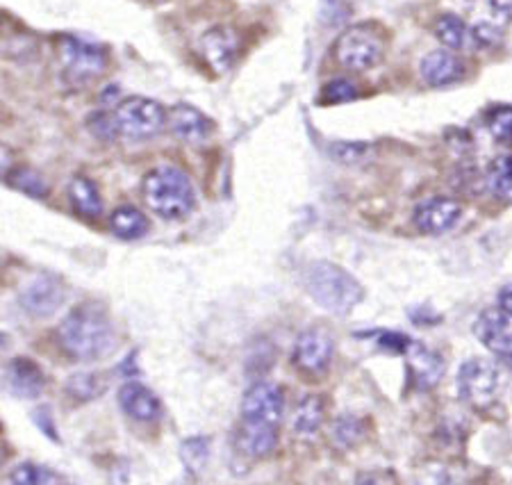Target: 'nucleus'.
<instances>
[{
  "mask_svg": "<svg viewBox=\"0 0 512 485\" xmlns=\"http://www.w3.org/2000/svg\"><path fill=\"white\" fill-rule=\"evenodd\" d=\"M57 344L71 360L103 358L114 344V328L107 310L96 301L73 308L57 326Z\"/></svg>",
  "mask_w": 512,
  "mask_h": 485,
  "instance_id": "1",
  "label": "nucleus"
},
{
  "mask_svg": "<svg viewBox=\"0 0 512 485\" xmlns=\"http://www.w3.org/2000/svg\"><path fill=\"white\" fill-rule=\"evenodd\" d=\"M303 285L315 303L333 315H346L365 299V290L358 278L328 260H317L305 267Z\"/></svg>",
  "mask_w": 512,
  "mask_h": 485,
  "instance_id": "2",
  "label": "nucleus"
},
{
  "mask_svg": "<svg viewBox=\"0 0 512 485\" xmlns=\"http://www.w3.org/2000/svg\"><path fill=\"white\" fill-rule=\"evenodd\" d=\"M142 194L151 212L167 221L185 219L196 203L192 180L173 164H162L148 171L142 183Z\"/></svg>",
  "mask_w": 512,
  "mask_h": 485,
  "instance_id": "3",
  "label": "nucleus"
},
{
  "mask_svg": "<svg viewBox=\"0 0 512 485\" xmlns=\"http://www.w3.org/2000/svg\"><path fill=\"white\" fill-rule=\"evenodd\" d=\"M333 55L342 69L362 73L381 64L385 55V39L381 32L369 23H358V26L346 28L337 37L333 46Z\"/></svg>",
  "mask_w": 512,
  "mask_h": 485,
  "instance_id": "4",
  "label": "nucleus"
},
{
  "mask_svg": "<svg viewBox=\"0 0 512 485\" xmlns=\"http://www.w3.org/2000/svg\"><path fill=\"white\" fill-rule=\"evenodd\" d=\"M114 126L119 137L142 142V139L158 137L169 126V112L158 101L146 96H130L112 110Z\"/></svg>",
  "mask_w": 512,
  "mask_h": 485,
  "instance_id": "5",
  "label": "nucleus"
},
{
  "mask_svg": "<svg viewBox=\"0 0 512 485\" xmlns=\"http://www.w3.org/2000/svg\"><path fill=\"white\" fill-rule=\"evenodd\" d=\"M62 80L73 89L92 85L107 69V53L85 39L64 37L60 41Z\"/></svg>",
  "mask_w": 512,
  "mask_h": 485,
  "instance_id": "6",
  "label": "nucleus"
},
{
  "mask_svg": "<svg viewBox=\"0 0 512 485\" xmlns=\"http://www.w3.org/2000/svg\"><path fill=\"white\" fill-rule=\"evenodd\" d=\"M501 385L499 369L490 360L472 358L460 367L458 372V392L462 401L474 408H485L497 399Z\"/></svg>",
  "mask_w": 512,
  "mask_h": 485,
  "instance_id": "7",
  "label": "nucleus"
},
{
  "mask_svg": "<svg viewBox=\"0 0 512 485\" xmlns=\"http://www.w3.org/2000/svg\"><path fill=\"white\" fill-rule=\"evenodd\" d=\"M333 360V337L321 328H308L296 337L292 363L305 376L326 374Z\"/></svg>",
  "mask_w": 512,
  "mask_h": 485,
  "instance_id": "8",
  "label": "nucleus"
},
{
  "mask_svg": "<svg viewBox=\"0 0 512 485\" xmlns=\"http://www.w3.org/2000/svg\"><path fill=\"white\" fill-rule=\"evenodd\" d=\"M474 333L487 351L512 369V315L501 308H490L476 319Z\"/></svg>",
  "mask_w": 512,
  "mask_h": 485,
  "instance_id": "9",
  "label": "nucleus"
},
{
  "mask_svg": "<svg viewBox=\"0 0 512 485\" xmlns=\"http://www.w3.org/2000/svg\"><path fill=\"white\" fill-rule=\"evenodd\" d=\"M283 413H285V394L280 385L258 381L246 390L242 399V419L278 424L280 419H283Z\"/></svg>",
  "mask_w": 512,
  "mask_h": 485,
  "instance_id": "10",
  "label": "nucleus"
},
{
  "mask_svg": "<svg viewBox=\"0 0 512 485\" xmlns=\"http://www.w3.org/2000/svg\"><path fill=\"white\" fill-rule=\"evenodd\" d=\"M21 308L32 317H51L62 306L64 287L55 276H37L21 292Z\"/></svg>",
  "mask_w": 512,
  "mask_h": 485,
  "instance_id": "11",
  "label": "nucleus"
},
{
  "mask_svg": "<svg viewBox=\"0 0 512 485\" xmlns=\"http://www.w3.org/2000/svg\"><path fill=\"white\" fill-rule=\"evenodd\" d=\"M237 449L239 454L251 460L274 456V451L278 449V424L242 419V426L237 431Z\"/></svg>",
  "mask_w": 512,
  "mask_h": 485,
  "instance_id": "12",
  "label": "nucleus"
},
{
  "mask_svg": "<svg viewBox=\"0 0 512 485\" xmlns=\"http://www.w3.org/2000/svg\"><path fill=\"white\" fill-rule=\"evenodd\" d=\"M169 128L173 135L187 144H203L214 133V121L208 114L196 110L194 105L178 103L169 110Z\"/></svg>",
  "mask_w": 512,
  "mask_h": 485,
  "instance_id": "13",
  "label": "nucleus"
},
{
  "mask_svg": "<svg viewBox=\"0 0 512 485\" xmlns=\"http://www.w3.org/2000/svg\"><path fill=\"white\" fill-rule=\"evenodd\" d=\"M462 205L453 199H431L415 210V226L426 235H442L458 224Z\"/></svg>",
  "mask_w": 512,
  "mask_h": 485,
  "instance_id": "14",
  "label": "nucleus"
},
{
  "mask_svg": "<svg viewBox=\"0 0 512 485\" xmlns=\"http://www.w3.org/2000/svg\"><path fill=\"white\" fill-rule=\"evenodd\" d=\"M119 406L123 413L132 419H137V422H155V419H160L162 415V404L158 394L137 381L121 385Z\"/></svg>",
  "mask_w": 512,
  "mask_h": 485,
  "instance_id": "15",
  "label": "nucleus"
},
{
  "mask_svg": "<svg viewBox=\"0 0 512 485\" xmlns=\"http://www.w3.org/2000/svg\"><path fill=\"white\" fill-rule=\"evenodd\" d=\"M203 55L210 62V67L217 73H226L233 67L239 55V39L230 28H212L201 39Z\"/></svg>",
  "mask_w": 512,
  "mask_h": 485,
  "instance_id": "16",
  "label": "nucleus"
},
{
  "mask_svg": "<svg viewBox=\"0 0 512 485\" xmlns=\"http://www.w3.org/2000/svg\"><path fill=\"white\" fill-rule=\"evenodd\" d=\"M5 381L16 397L35 399L46 388V376L35 360L14 358L5 369Z\"/></svg>",
  "mask_w": 512,
  "mask_h": 485,
  "instance_id": "17",
  "label": "nucleus"
},
{
  "mask_svg": "<svg viewBox=\"0 0 512 485\" xmlns=\"http://www.w3.org/2000/svg\"><path fill=\"white\" fill-rule=\"evenodd\" d=\"M421 78L431 87H444L465 76V64L449 51H433L421 60Z\"/></svg>",
  "mask_w": 512,
  "mask_h": 485,
  "instance_id": "18",
  "label": "nucleus"
},
{
  "mask_svg": "<svg viewBox=\"0 0 512 485\" xmlns=\"http://www.w3.org/2000/svg\"><path fill=\"white\" fill-rule=\"evenodd\" d=\"M406 360H408V369L412 381H417V388L428 390L440 381L444 374V363L437 353L428 351L426 347H421L417 342H410V347L406 351Z\"/></svg>",
  "mask_w": 512,
  "mask_h": 485,
  "instance_id": "19",
  "label": "nucleus"
},
{
  "mask_svg": "<svg viewBox=\"0 0 512 485\" xmlns=\"http://www.w3.org/2000/svg\"><path fill=\"white\" fill-rule=\"evenodd\" d=\"M324 401L317 394H305V397L296 404L292 429L294 435L301 440H312L324 426Z\"/></svg>",
  "mask_w": 512,
  "mask_h": 485,
  "instance_id": "20",
  "label": "nucleus"
},
{
  "mask_svg": "<svg viewBox=\"0 0 512 485\" xmlns=\"http://www.w3.org/2000/svg\"><path fill=\"white\" fill-rule=\"evenodd\" d=\"M66 194H69L71 208L76 210L80 217H85V219L101 217L103 199H101V194H98V187L89 178H85V176L73 178L69 183V189H66Z\"/></svg>",
  "mask_w": 512,
  "mask_h": 485,
  "instance_id": "21",
  "label": "nucleus"
},
{
  "mask_svg": "<svg viewBox=\"0 0 512 485\" xmlns=\"http://www.w3.org/2000/svg\"><path fill=\"white\" fill-rule=\"evenodd\" d=\"M110 228L119 240H139V237H144L148 233V219L144 212L132 208V205H121V208L112 212Z\"/></svg>",
  "mask_w": 512,
  "mask_h": 485,
  "instance_id": "22",
  "label": "nucleus"
},
{
  "mask_svg": "<svg viewBox=\"0 0 512 485\" xmlns=\"http://www.w3.org/2000/svg\"><path fill=\"white\" fill-rule=\"evenodd\" d=\"M107 388V381L103 374L94 372H80L73 374L69 381H66V394L76 401H92L98 399Z\"/></svg>",
  "mask_w": 512,
  "mask_h": 485,
  "instance_id": "23",
  "label": "nucleus"
},
{
  "mask_svg": "<svg viewBox=\"0 0 512 485\" xmlns=\"http://www.w3.org/2000/svg\"><path fill=\"white\" fill-rule=\"evenodd\" d=\"M487 187L497 199H512V158L499 155L487 169Z\"/></svg>",
  "mask_w": 512,
  "mask_h": 485,
  "instance_id": "24",
  "label": "nucleus"
},
{
  "mask_svg": "<svg viewBox=\"0 0 512 485\" xmlns=\"http://www.w3.org/2000/svg\"><path fill=\"white\" fill-rule=\"evenodd\" d=\"M7 185L19 189V192L32 196V199H46L48 196V185L46 180L41 178L39 171L30 167H16L7 174Z\"/></svg>",
  "mask_w": 512,
  "mask_h": 485,
  "instance_id": "25",
  "label": "nucleus"
},
{
  "mask_svg": "<svg viewBox=\"0 0 512 485\" xmlns=\"http://www.w3.org/2000/svg\"><path fill=\"white\" fill-rule=\"evenodd\" d=\"M433 30H435V37L440 39L447 48H453V51H456V48L465 46L467 26H465V21L458 19L456 14L440 16V19L435 21Z\"/></svg>",
  "mask_w": 512,
  "mask_h": 485,
  "instance_id": "26",
  "label": "nucleus"
},
{
  "mask_svg": "<svg viewBox=\"0 0 512 485\" xmlns=\"http://www.w3.org/2000/svg\"><path fill=\"white\" fill-rule=\"evenodd\" d=\"M7 479H10V483L14 485H48V483L62 481L60 474H55L48 470V467H41L35 463L16 465Z\"/></svg>",
  "mask_w": 512,
  "mask_h": 485,
  "instance_id": "27",
  "label": "nucleus"
},
{
  "mask_svg": "<svg viewBox=\"0 0 512 485\" xmlns=\"http://www.w3.org/2000/svg\"><path fill=\"white\" fill-rule=\"evenodd\" d=\"M360 96L355 82L346 80V78H335L326 82L319 92V103L321 105H342V103H351Z\"/></svg>",
  "mask_w": 512,
  "mask_h": 485,
  "instance_id": "28",
  "label": "nucleus"
},
{
  "mask_svg": "<svg viewBox=\"0 0 512 485\" xmlns=\"http://www.w3.org/2000/svg\"><path fill=\"white\" fill-rule=\"evenodd\" d=\"M333 433H335V440L340 442L342 447H355L362 438H365L367 429L362 419L353 415H344V417H337Z\"/></svg>",
  "mask_w": 512,
  "mask_h": 485,
  "instance_id": "29",
  "label": "nucleus"
},
{
  "mask_svg": "<svg viewBox=\"0 0 512 485\" xmlns=\"http://www.w3.org/2000/svg\"><path fill=\"white\" fill-rule=\"evenodd\" d=\"M487 128L497 142H512V108H497L487 117Z\"/></svg>",
  "mask_w": 512,
  "mask_h": 485,
  "instance_id": "30",
  "label": "nucleus"
},
{
  "mask_svg": "<svg viewBox=\"0 0 512 485\" xmlns=\"http://www.w3.org/2000/svg\"><path fill=\"white\" fill-rule=\"evenodd\" d=\"M485 23L494 28H503L512 21V0H483Z\"/></svg>",
  "mask_w": 512,
  "mask_h": 485,
  "instance_id": "31",
  "label": "nucleus"
},
{
  "mask_svg": "<svg viewBox=\"0 0 512 485\" xmlns=\"http://www.w3.org/2000/svg\"><path fill=\"white\" fill-rule=\"evenodd\" d=\"M87 126H89V130H92L96 137L105 139V142H110V139H114V137L119 135L117 133V126H114L112 112L92 114V117H89V121H87Z\"/></svg>",
  "mask_w": 512,
  "mask_h": 485,
  "instance_id": "32",
  "label": "nucleus"
},
{
  "mask_svg": "<svg viewBox=\"0 0 512 485\" xmlns=\"http://www.w3.org/2000/svg\"><path fill=\"white\" fill-rule=\"evenodd\" d=\"M365 151H367V146L360 144V142H353V144L340 142V144L333 146V151H330V153L335 155V160L351 164V162H358L362 155H365Z\"/></svg>",
  "mask_w": 512,
  "mask_h": 485,
  "instance_id": "33",
  "label": "nucleus"
},
{
  "mask_svg": "<svg viewBox=\"0 0 512 485\" xmlns=\"http://www.w3.org/2000/svg\"><path fill=\"white\" fill-rule=\"evenodd\" d=\"M499 308L506 310L508 315H512V285H506L499 292Z\"/></svg>",
  "mask_w": 512,
  "mask_h": 485,
  "instance_id": "34",
  "label": "nucleus"
}]
</instances>
